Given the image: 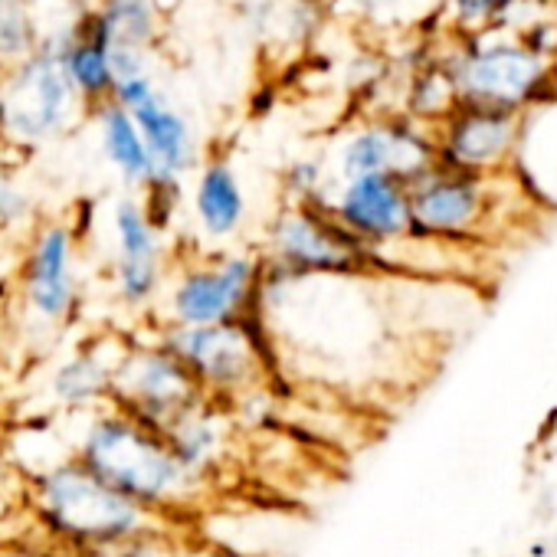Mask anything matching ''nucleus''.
I'll list each match as a JSON object with an SVG mask.
<instances>
[{"instance_id":"b1692460","label":"nucleus","mask_w":557,"mask_h":557,"mask_svg":"<svg viewBox=\"0 0 557 557\" xmlns=\"http://www.w3.org/2000/svg\"><path fill=\"white\" fill-rule=\"evenodd\" d=\"M194 531L190 528H154L125 541L86 547V550H70L60 557H190Z\"/></svg>"},{"instance_id":"6e6552de","label":"nucleus","mask_w":557,"mask_h":557,"mask_svg":"<svg viewBox=\"0 0 557 557\" xmlns=\"http://www.w3.org/2000/svg\"><path fill=\"white\" fill-rule=\"evenodd\" d=\"M17 299L27 322L60 335L76 325L86 299L83 239L70 220H40L30 226L17 262Z\"/></svg>"},{"instance_id":"1a4fd4ad","label":"nucleus","mask_w":557,"mask_h":557,"mask_svg":"<svg viewBox=\"0 0 557 557\" xmlns=\"http://www.w3.org/2000/svg\"><path fill=\"white\" fill-rule=\"evenodd\" d=\"M197 400V384L190 381L184 364L148 332V325L141 335H122L109 407L164 433Z\"/></svg>"},{"instance_id":"2eb2a0df","label":"nucleus","mask_w":557,"mask_h":557,"mask_svg":"<svg viewBox=\"0 0 557 557\" xmlns=\"http://www.w3.org/2000/svg\"><path fill=\"white\" fill-rule=\"evenodd\" d=\"M122 338L96 335L83 338L47 364L40 377V397L57 420H86L109 407L112 400V374Z\"/></svg>"},{"instance_id":"4be33fe9","label":"nucleus","mask_w":557,"mask_h":557,"mask_svg":"<svg viewBox=\"0 0 557 557\" xmlns=\"http://www.w3.org/2000/svg\"><path fill=\"white\" fill-rule=\"evenodd\" d=\"M459 106L456 99V89L436 57V47L426 50L423 57H417V63L410 66V79H407V89H404V115L426 125V128H436L453 109Z\"/></svg>"},{"instance_id":"9b49d317","label":"nucleus","mask_w":557,"mask_h":557,"mask_svg":"<svg viewBox=\"0 0 557 557\" xmlns=\"http://www.w3.org/2000/svg\"><path fill=\"white\" fill-rule=\"evenodd\" d=\"M109 233V293L119 309L151 322L174 262V252H168V233L148 216L138 194L112 207Z\"/></svg>"},{"instance_id":"f257e3e1","label":"nucleus","mask_w":557,"mask_h":557,"mask_svg":"<svg viewBox=\"0 0 557 557\" xmlns=\"http://www.w3.org/2000/svg\"><path fill=\"white\" fill-rule=\"evenodd\" d=\"M70 453L119 495L177 528H194L216 495L177 462L158 430L115 407L76 420Z\"/></svg>"},{"instance_id":"423d86ee","label":"nucleus","mask_w":557,"mask_h":557,"mask_svg":"<svg viewBox=\"0 0 557 557\" xmlns=\"http://www.w3.org/2000/svg\"><path fill=\"white\" fill-rule=\"evenodd\" d=\"M262 265L306 283V278H371L381 272L377 256L361 246L329 207L283 203L265 226L259 249Z\"/></svg>"},{"instance_id":"c756f323","label":"nucleus","mask_w":557,"mask_h":557,"mask_svg":"<svg viewBox=\"0 0 557 557\" xmlns=\"http://www.w3.org/2000/svg\"><path fill=\"white\" fill-rule=\"evenodd\" d=\"M351 4L364 14H387V11H397L404 4H410V0H351Z\"/></svg>"},{"instance_id":"2f4dec72","label":"nucleus","mask_w":557,"mask_h":557,"mask_svg":"<svg viewBox=\"0 0 557 557\" xmlns=\"http://www.w3.org/2000/svg\"><path fill=\"white\" fill-rule=\"evenodd\" d=\"M21 4H30V0H21Z\"/></svg>"},{"instance_id":"a211bd4d","label":"nucleus","mask_w":557,"mask_h":557,"mask_svg":"<svg viewBox=\"0 0 557 557\" xmlns=\"http://www.w3.org/2000/svg\"><path fill=\"white\" fill-rule=\"evenodd\" d=\"M190 213H194L200 239L210 249H223L226 243H233V236H239L249 216V203H246L243 181L230 161L207 158L203 164H197V177L190 190Z\"/></svg>"},{"instance_id":"20e7f679","label":"nucleus","mask_w":557,"mask_h":557,"mask_svg":"<svg viewBox=\"0 0 557 557\" xmlns=\"http://www.w3.org/2000/svg\"><path fill=\"white\" fill-rule=\"evenodd\" d=\"M436 57L459 106L528 115L557 96V63L537 57L515 30L446 37V44L436 47Z\"/></svg>"},{"instance_id":"a878e982","label":"nucleus","mask_w":557,"mask_h":557,"mask_svg":"<svg viewBox=\"0 0 557 557\" xmlns=\"http://www.w3.org/2000/svg\"><path fill=\"white\" fill-rule=\"evenodd\" d=\"M335 187V177L319 158H296L283 171V197L286 203H302V207H322L329 203Z\"/></svg>"},{"instance_id":"ddd939ff","label":"nucleus","mask_w":557,"mask_h":557,"mask_svg":"<svg viewBox=\"0 0 557 557\" xmlns=\"http://www.w3.org/2000/svg\"><path fill=\"white\" fill-rule=\"evenodd\" d=\"M521 132H524V115L482 109V106H456L433 128L436 164L475 177L508 174Z\"/></svg>"},{"instance_id":"4468645a","label":"nucleus","mask_w":557,"mask_h":557,"mask_svg":"<svg viewBox=\"0 0 557 557\" xmlns=\"http://www.w3.org/2000/svg\"><path fill=\"white\" fill-rule=\"evenodd\" d=\"M325 207L361 246L377 256V265L384 252L410 239V190L400 177L364 174L335 181Z\"/></svg>"},{"instance_id":"7ed1b4c3","label":"nucleus","mask_w":557,"mask_h":557,"mask_svg":"<svg viewBox=\"0 0 557 557\" xmlns=\"http://www.w3.org/2000/svg\"><path fill=\"white\" fill-rule=\"evenodd\" d=\"M148 332L184 364L200 397L226 407L233 417L256 397L275 394L283 384V361H278L265 315L230 325H158Z\"/></svg>"},{"instance_id":"bb28decb","label":"nucleus","mask_w":557,"mask_h":557,"mask_svg":"<svg viewBox=\"0 0 557 557\" xmlns=\"http://www.w3.org/2000/svg\"><path fill=\"white\" fill-rule=\"evenodd\" d=\"M34 226V197L24 184L11 174V168L0 161V233H17Z\"/></svg>"},{"instance_id":"5701e85b","label":"nucleus","mask_w":557,"mask_h":557,"mask_svg":"<svg viewBox=\"0 0 557 557\" xmlns=\"http://www.w3.org/2000/svg\"><path fill=\"white\" fill-rule=\"evenodd\" d=\"M524 8L528 0H436V17L446 37H479L511 30Z\"/></svg>"},{"instance_id":"dca6fc26","label":"nucleus","mask_w":557,"mask_h":557,"mask_svg":"<svg viewBox=\"0 0 557 557\" xmlns=\"http://www.w3.org/2000/svg\"><path fill=\"white\" fill-rule=\"evenodd\" d=\"M112 102L135 119V125L148 145L154 177L184 184V177L190 171H197V164H200L197 135H194L190 122L164 99V92L154 86V79L148 73L119 79L112 89Z\"/></svg>"},{"instance_id":"c85d7f7f","label":"nucleus","mask_w":557,"mask_h":557,"mask_svg":"<svg viewBox=\"0 0 557 557\" xmlns=\"http://www.w3.org/2000/svg\"><path fill=\"white\" fill-rule=\"evenodd\" d=\"M0 557H60V550L47 547L44 541L21 534V537H4L0 541Z\"/></svg>"},{"instance_id":"f03ea898","label":"nucleus","mask_w":557,"mask_h":557,"mask_svg":"<svg viewBox=\"0 0 557 557\" xmlns=\"http://www.w3.org/2000/svg\"><path fill=\"white\" fill-rule=\"evenodd\" d=\"M17 508L30 528L27 534L60 554L125 541L154 528H177L119 495L73 453L24 472Z\"/></svg>"},{"instance_id":"f3484780","label":"nucleus","mask_w":557,"mask_h":557,"mask_svg":"<svg viewBox=\"0 0 557 557\" xmlns=\"http://www.w3.org/2000/svg\"><path fill=\"white\" fill-rule=\"evenodd\" d=\"M161 436L194 479L207 482L210 488H220L223 475H230L236 462L239 420L226 407L200 397Z\"/></svg>"},{"instance_id":"9d476101","label":"nucleus","mask_w":557,"mask_h":557,"mask_svg":"<svg viewBox=\"0 0 557 557\" xmlns=\"http://www.w3.org/2000/svg\"><path fill=\"white\" fill-rule=\"evenodd\" d=\"M498 177H475L433 164L407 184L410 236L440 246H469L482 239L498 213Z\"/></svg>"},{"instance_id":"7c9ffc66","label":"nucleus","mask_w":557,"mask_h":557,"mask_svg":"<svg viewBox=\"0 0 557 557\" xmlns=\"http://www.w3.org/2000/svg\"><path fill=\"white\" fill-rule=\"evenodd\" d=\"M531 4H541V8H557V0H531Z\"/></svg>"},{"instance_id":"39448f33","label":"nucleus","mask_w":557,"mask_h":557,"mask_svg":"<svg viewBox=\"0 0 557 557\" xmlns=\"http://www.w3.org/2000/svg\"><path fill=\"white\" fill-rule=\"evenodd\" d=\"M262 315L259 249L174 252L168 283L151 322L158 325H230Z\"/></svg>"},{"instance_id":"0eeeda50","label":"nucleus","mask_w":557,"mask_h":557,"mask_svg":"<svg viewBox=\"0 0 557 557\" xmlns=\"http://www.w3.org/2000/svg\"><path fill=\"white\" fill-rule=\"evenodd\" d=\"M83 109L66 79L60 44H40L34 57L0 76V148H44L63 138Z\"/></svg>"},{"instance_id":"cd10ccee","label":"nucleus","mask_w":557,"mask_h":557,"mask_svg":"<svg viewBox=\"0 0 557 557\" xmlns=\"http://www.w3.org/2000/svg\"><path fill=\"white\" fill-rule=\"evenodd\" d=\"M21 498V472L11 459V449H8V436L0 430V508L8 502H17Z\"/></svg>"},{"instance_id":"f8f14e48","label":"nucleus","mask_w":557,"mask_h":557,"mask_svg":"<svg viewBox=\"0 0 557 557\" xmlns=\"http://www.w3.org/2000/svg\"><path fill=\"white\" fill-rule=\"evenodd\" d=\"M433 164H436L433 128L407 119L404 112H391L361 122L342 138L335 158V181L391 174L410 184Z\"/></svg>"},{"instance_id":"393cba45","label":"nucleus","mask_w":557,"mask_h":557,"mask_svg":"<svg viewBox=\"0 0 557 557\" xmlns=\"http://www.w3.org/2000/svg\"><path fill=\"white\" fill-rule=\"evenodd\" d=\"M40 30L30 4L0 0V70H11L40 50Z\"/></svg>"},{"instance_id":"aec40b11","label":"nucleus","mask_w":557,"mask_h":557,"mask_svg":"<svg viewBox=\"0 0 557 557\" xmlns=\"http://www.w3.org/2000/svg\"><path fill=\"white\" fill-rule=\"evenodd\" d=\"M60 60L70 86L76 89L86 109H99L112 102L115 89V63L112 50L92 24V14H83L73 30L60 37Z\"/></svg>"},{"instance_id":"6ab92c4d","label":"nucleus","mask_w":557,"mask_h":557,"mask_svg":"<svg viewBox=\"0 0 557 557\" xmlns=\"http://www.w3.org/2000/svg\"><path fill=\"white\" fill-rule=\"evenodd\" d=\"M96 30L112 50L115 63V83L145 70V53L158 40L161 14L154 0H102L99 11H89Z\"/></svg>"},{"instance_id":"412c9836","label":"nucleus","mask_w":557,"mask_h":557,"mask_svg":"<svg viewBox=\"0 0 557 557\" xmlns=\"http://www.w3.org/2000/svg\"><path fill=\"white\" fill-rule=\"evenodd\" d=\"M92 112H96L99 145H102L106 161L135 194H141L154 181V164H151L148 145L141 138L135 119L125 109H119L115 102H106Z\"/></svg>"}]
</instances>
